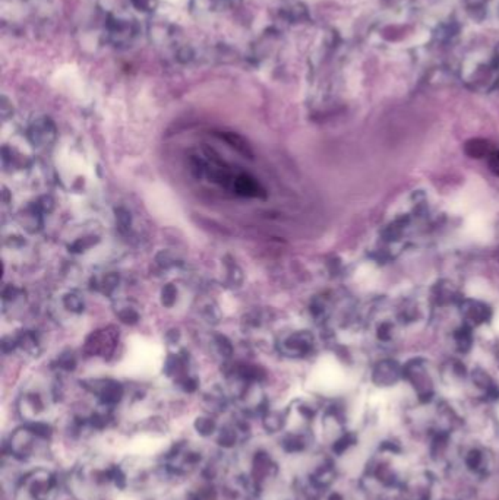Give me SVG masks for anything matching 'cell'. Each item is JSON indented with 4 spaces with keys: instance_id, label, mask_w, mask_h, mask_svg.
<instances>
[{
    "instance_id": "1",
    "label": "cell",
    "mask_w": 499,
    "mask_h": 500,
    "mask_svg": "<svg viewBox=\"0 0 499 500\" xmlns=\"http://www.w3.org/2000/svg\"><path fill=\"white\" fill-rule=\"evenodd\" d=\"M464 151L468 157L471 158H476V160H480V158H484V157H489L492 150H491V144L488 141L484 139H471L464 146Z\"/></svg>"
},
{
    "instance_id": "2",
    "label": "cell",
    "mask_w": 499,
    "mask_h": 500,
    "mask_svg": "<svg viewBox=\"0 0 499 500\" xmlns=\"http://www.w3.org/2000/svg\"><path fill=\"white\" fill-rule=\"evenodd\" d=\"M488 166L489 170L499 178V151H492L488 157Z\"/></svg>"
},
{
    "instance_id": "3",
    "label": "cell",
    "mask_w": 499,
    "mask_h": 500,
    "mask_svg": "<svg viewBox=\"0 0 499 500\" xmlns=\"http://www.w3.org/2000/svg\"><path fill=\"white\" fill-rule=\"evenodd\" d=\"M498 258H499V253H498Z\"/></svg>"
}]
</instances>
